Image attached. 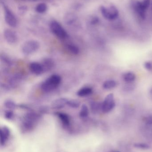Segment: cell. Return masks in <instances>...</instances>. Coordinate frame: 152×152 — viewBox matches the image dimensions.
<instances>
[{
	"label": "cell",
	"instance_id": "30bf717a",
	"mask_svg": "<svg viewBox=\"0 0 152 152\" xmlns=\"http://www.w3.org/2000/svg\"><path fill=\"white\" fill-rule=\"evenodd\" d=\"M68 100L66 98H59L54 100L51 103L53 109H60L67 105Z\"/></svg>",
	"mask_w": 152,
	"mask_h": 152
},
{
	"label": "cell",
	"instance_id": "5b68a950",
	"mask_svg": "<svg viewBox=\"0 0 152 152\" xmlns=\"http://www.w3.org/2000/svg\"><path fill=\"white\" fill-rule=\"evenodd\" d=\"M4 20L6 24L11 27H16L18 25V20L16 16L8 6L3 4Z\"/></svg>",
	"mask_w": 152,
	"mask_h": 152
},
{
	"label": "cell",
	"instance_id": "277c9868",
	"mask_svg": "<svg viewBox=\"0 0 152 152\" xmlns=\"http://www.w3.org/2000/svg\"><path fill=\"white\" fill-rule=\"evenodd\" d=\"M101 12L104 18L108 20L116 19L119 16L118 10L114 6H110L109 8L102 6L101 7Z\"/></svg>",
	"mask_w": 152,
	"mask_h": 152
},
{
	"label": "cell",
	"instance_id": "4316f807",
	"mask_svg": "<svg viewBox=\"0 0 152 152\" xmlns=\"http://www.w3.org/2000/svg\"><path fill=\"white\" fill-rule=\"evenodd\" d=\"M4 116L7 119H11L13 116V113L12 110H8L6 111L4 113Z\"/></svg>",
	"mask_w": 152,
	"mask_h": 152
},
{
	"label": "cell",
	"instance_id": "9c48e42d",
	"mask_svg": "<svg viewBox=\"0 0 152 152\" xmlns=\"http://www.w3.org/2000/svg\"><path fill=\"white\" fill-rule=\"evenodd\" d=\"M29 69L34 75H39L44 72L42 64L38 62H32L29 65Z\"/></svg>",
	"mask_w": 152,
	"mask_h": 152
},
{
	"label": "cell",
	"instance_id": "cb8c5ba5",
	"mask_svg": "<svg viewBox=\"0 0 152 152\" xmlns=\"http://www.w3.org/2000/svg\"><path fill=\"white\" fill-rule=\"evenodd\" d=\"M4 106L9 110H13L16 108V104L13 101L7 100L4 102Z\"/></svg>",
	"mask_w": 152,
	"mask_h": 152
},
{
	"label": "cell",
	"instance_id": "ba28073f",
	"mask_svg": "<svg viewBox=\"0 0 152 152\" xmlns=\"http://www.w3.org/2000/svg\"><path fill=\"white\" fill-rule=\"evenodd\" d=\"M4 36L6 42L10 44L16 43L18 40L17 33L12 29H5L4 32Z\"/></svg>",
	"mask_w": 152,
	"mask_h": 152
},
{
	"label": "cell",
	"instance_id": "ac0fdd59",
	"mask_svg": "<svg viewBox=\"0 0 152 152\" xmlns=\"http://www.w3.org/2000/svg\"><path fill=\"white\" fill-rule=\"evenodd\" d=\"M123 79L125 81L127 82H131L134 81L136 79V75L134 73L131 72H127L123 75Z\"/></svg>",
	"mask_w": 152,
	"mask_h": 152
},
{
	"label": "cell",
	"instance_id": "7c38bea8",
	"mask_svg": "<svg viewBox=\"0 0 152 152\" xmlns=\"http://www.w3.org/2000/svg\"><path fill=\"white\" fill-rule=\"evenodd\" d=\"M134 7L135 10L140 16V18H142V19L145 18L146 10L143 6L142 2L139 1L137 2Z\"/></svg>",
	"mask_w": 152,
	"mask_h": 152
},
{
	"label": "cell",
	"instance_id": "4dcf8cb0",
	"mask_svg": "<svg viewBox=\"0 0 152 152\" xmlns=\"http://www.w3.org/2000/svg\"><path fill=\"white\" fill-rule=\"evenodd\" d=\"M134 85H126V86H125V91H131L133 90L134 89Z\"/></svg>",
	"mask_w": 152,
	"mask_h": 152
},
{
	"label": "cell",
	"instance_id": "f546056e",
	"mask_svg": "<svg viewBox=\"0 0 152 152\" xmlns=\"http://www.w3.org/2000/svg\"><path fill=\"white\" fill-rule=\"evenodd\" d=\"M99 20L97 17H94L91 19V23L92 25H95L99 22Z\"/></svg>",
	"mask_w": 152,
	"mask_h": 152
},
{
	"label": "cell",
	"instance_id": "d6986e66",
	"mask_svg": "<svg viewBox=\"0 0 152 152\" xmlns=\"http://www.w3.org/2000/svg\"><path fill=\"white\" fill-rule=\"evenodd\" d=\"M67 48L69 52L74 55H77L79 53V49L75 45L72 44L68 45H67Z\"/></svg>",
	"mask_w": 152,
	"mask_h": 152
},
{
	"label": "cell",
	"instance_id": "7a4b0ae2",
	"mask_svg": "<svg viewBox=\"0 0 152 152\" xmlns=\"http://www.w3.org/2000/svg\"><path fill=\"white\" fill-rule=\"evenodd\" d=\"M40 47L37 41L34 40H29L25 42L21 46V51L25 55H30L37 51Z\"/></svg>",
	"mask_w": 152,
	"mask_h": 152
},
{
	"label": "cell",
	"instance_id": "603a6c76",
	"mask_svg": "<svg viewBox=\"0 0 152 152\" xmlns=\"http://www.w3.org/2000/svg\"><path fill=\"white\" fill-rule=\"evenodd\" d=\"M80 102L78 100L76 99L68 100L67 105L72 108H78L80 106Z\"/></svg>",
	"mask_w": 152,
	"mask_h": 152
},
{
	"label": "cell",
	"instance_id": "2e32d148",
	"mask_svg": "<svg viewBox=\"0 0 152 152\" xmlns=\"http://www.w3.org/2000/svg\"><path fill=\"white\" fill-rule=\"evenodd\" d=\"M93 93L92 88L88 87L82 88L78 91L77 95L80 97H84L91 94Z\"/></svg>",
	"mask_w": 152,
	"mask_h": 152
},
{
	"label": "cell",
	"instance_id": "ffe728a7",
	"mask_svg": "<svg viewBox=\"0 0 152 152\" xmlns=\"http://www.w3.org/2000/svg\"><path fill=\"white\" fill-rule=\"evenodd\" d=\"M47 10V5L44 3H41L36 6L35 11L39 13H44Z\"/></svg>",
	"mask_w": 152,
	"mask_h": 152
},
{
	"label": "cell",
	"instance_id": "4fadbf2b",
	"mask_svg": "<svg viewBox=\"0 0 152 152\" xmlns=\"http://www.w3.org/2000/svg\"><path fill=\"white\" fill-rule=\"evenodd\" d=\"M77 17L72 13H68L65 15L64 17V21L66 24L69 26H71L76 22Z\"/></svg>",
	"mask_w": 152,
	"mask_h": 152
},
{
	"label": "cell",
	"instance_id": "d4e9b609",
	"mask_svg": "<svg viewBox=\"0 0 152 152\" xmlns=\"http://www.w3.org/2000/svg\"><path fill=\"white\" fill-rule=\"evenodd\" d=\"M144 122L146 126H152V115H149L144 118Z\"/></svg>",
	"mask_w": 152,
	"mask_h": 152
},
{
	"label": "cell",
	"instance_id": "9a60e30c",
	"mask_svg": "<svg viewBox=\"0 0 152 152\" xmlns=\"http://www.w3.org/2000/svg\"><path fill=\"white\" fill-rule=\"evenodd\" d=\"M44 72H47L52 69L54 66V62L51 59L46 58L43 61L42 64Z\"/></svg>",
	"mask_w": 152,
	"mask_h": 152
},
{
	"label": "cell",
	"instance_id": "e575fe53",
	"mask_svg": "<svg viewBox=\"0 0 152 152\" xmlns=\"http://www.w3.org/2000/svg\"></svg>",
	"mask_w": 152,
	"mask_h": 152
},
{
	"label": "cell",
	"instance_id": "8fae6325",
	"mask_svg": "<svg viewBox=\"0 0 152 152\" xmlns=\"http://www.w3.org/2000/svg\"><path fill=\"white\" fill-rule=\"evenodd\" d=\"M1 145H4L9 138L10 135V130L7 127L3 126L1 129Z\"/></svg>",
	"mask_w": 152,
	"mask_h": 152
},
{
	"label": "cell",
	"instance_id": "484cf974",
	"mask_svg": "<svg viewBox=\"0 0 152 152\" xmlns=\"http://www.w3.org/2000/svg\"><path fill=\"white\" fill-rule=\"evenodd\" d=\"M18 11L20 15H24L27 11V7L26 5H21V6H19Z\"/></svg>",
	"mask_w": 152,
	"mask_h": 152
},
{
	"label": "cell",
	"instance_id": "d6a6232c",
	"mask_svg": "<svg viewBox=\"0 0 152 152\" xmlns=\"http://www.w3.org/2000/svg\"><path fill=\"white\" fill-rule=\"evenodd\" d=\"M150 94L152 95V88H151V90H150Z\"/></svg>",
	"mask_w": 152,
	"mask_h": 152
},
{
	"label": "cell",
	"instance_id": "7402d4cb",
	"mask_svg": "<svg viewBox=\"0 0 152 152\" xmlns=\"http://www.w3.org/2000/svg\"><path fill=\"white\" fill-rule=\"evenodd\" d=\"M134 146L136 149L142 150H149L151 148V146L149 144L145 143H136L134 145Z\"/></svg>",
	"mask_w": 152,
	"mask_h": 152
},
{
	"label": "cell",
	"instance_id": "6da1fadb",
	"mask_svg": "<svg viewBox=\"0 0 152 152\" xmlns=\"http://www.w3.org/2000/svg\"><path fill=\"white\" fill-rule=\"evenodd\" d=\"M61 80V77L59 75H52L43 82L41 86V90L44 93H50L57 88Z\"/></svg>",
	"mask_w": 152,
	"mask_h": 152
},
{
	"label": "cell",
	"instance_id": "3957f363",
	"mask_svg": "<svg viewBox=\"0 0 152 152\" xmlns=\"http://www.w3.org/2000/svg\"><path fill=\"white\" fill-rule=\"evenodd\" d=\"M50 28L52 33L59 39H65L68 37L67 32L58 21H51L50 23Z\"/></svg>",
	"mask_w": 152,
	"mask_h": 152
},
{
	"label": "cell",
	"instance_id": "83f0119b",
	"mask_svg": "<svg viewBox=\"0 0 152 152\" xmlns=\"http://www.w3.org/2000/svg\"><path fill=\"white\" fill-rule=\"evenodd\" d=\"M91 108L93 112H96L100 108V106L97 103L93 102L91 104Z\"/></svg>",
	"mask_w": 152,
	"mask_h": 152
},
{
	"label": "cell",
	"instance_id": "8992f818",
	"mask_svg": "<svg viewBox=\"0 0 152 152\" xmlns=\"http://www.w3.org/2000/svg\"><path fill=\"white\" fill-rule=\"evenodd\" d=\"M115 106L114 95L110 94L105 97L101 105V110L104 113H108L111 111Z\"/></svg>",
	"mask_w": 152,
	"mask_h": 152
},
{
	"label": "cell",
	"instance_id": "44dd1931",
	"mask_svg": "<svg viewBox=\"0 0 152 152\" xmlns=\"http://www.w3.org/2000/svg\"><path fill=\"white\" fill-rule=\"evenodd\" d=\"M89 114V110L87 105L83 104L81 106V110L79 112V116L82 118H85Z\"/></svg>",
	"mask_w": 152,
	"mask_h": 152
},
{
	"label": "cell",
	"instance_id": "836d02e7",
	"mask_svg": "<svg viewBox=\"0 0 152 152\" xmlns=\"http://www.w3.org/2000/svg\"><path fill=\"white\" fill-rule=\"evenodd\" d=\"M119 152V151H115V152Z\"/></svg>",
	"mask_w": 152,
	"mask_h": 152
},
{
	"label": "cell",
	"instance_id": "1f68e13d",
	"mask_svg": "<svg viewBox=\"0 0 152 152\" xmlns=\"http://www.w3.org/2000/svg\"><path fill=\"white\" fill-rule=\"evenodd\" d=\"M28 1H30L35 2V1H39V0H28Z\"/></svg>",
	"mask_w": 152,
	"mask_h": 152
},
{
	"label": "cell",
	"instance_id": "e0dca14e",
	"mask_svg": "<svg viewBox=\"0 0 152 152\" xmlns=\"http://www.w3.org/2000/svg\"><path fill=\"white\" fill-rule=\"evenodd\" d=\"M117 86V82L115 80H110L105 81L104 83L103 87L104 89H109L114 88Z\"/></svg>",
	"mask_w": 152,
	"mask_h": 152
},
{
	"label": "cell",
	"instance_id": "5bb4252c",
	"mask_svg": "<svg viewBox=\"0 0 152 152\" xmlns=\"http://www.w3.org/2000/svg\"><path fill=\"white\" fill-rule=\"evenodd\" d=\"M56 115L59 118L62 123L65 126H69L70 123V120L68 115L63 113H57Z\"/></svg>",
	"mask_w": 152,
	"mask_h": 152
},
{
	"label": "cell",
	"instance_id": "52a82bcc",
	"mask_svg": "<svg viewBox=\"0 0 152 152\" xmlns=\"http://www.w3.org/2000/svg\"><path fill=\"white\" fill-rule=\"evenodd\" d=\"M38 119V116L34 113H29L26 115L23 126L26 129L30 130L34 126L35 122Z\"/></svg>",
	"mask_w": 152,
	"mask_h": 152
},
{
	"label": "cell",
	"instance_id": "f1b7e54d",
	"mask_svg": "<svg viewBox=\"0 0 152 152\" xmlns=\"http://www.w3.org/2000/svg\"><path fill=\"white\" fill-rule=\"evenodd\" d=\"M145 67L147 70H151L152 69V63L150 61L145 62L144 64Z\"/></svg>",
	"mask_w": 152,
	"mask_h": 152
}]
</instances>
